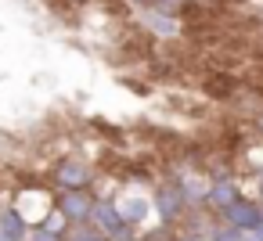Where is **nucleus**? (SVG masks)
<instances>
[{
  "instance_id": "nucleus-1",
  "label": "nucleus",
  "mask_w": 263,
  "mask_h": 241,
  "mask_svg": "<svg viewBox=\"0 0 263 241\" xmlns=\"http://www.w3.org/2000/svg\"><path fill=\"white\" fill-rule=\"evenodd\" d=\"M152 212H155V219L162 227H173V230L191 212V205H187V198H184V191H180V184L173 176H166V180H159L152 187Z\"/></svg>"
},
{
  "instance_id": "nucleus-2",
  "label": "nucleus",
  "mask_w": 263,
  "mask_h": 241,
  "mask_svg": "<svg viewBox=\"0 0 263 241\" xmlns=\"http://www.w3.org/2000/svg\"><path fill=\"white\" fill-rule=\"evenodd\" d=\"M98 198L94 187H80V191H54V212L62 223L69 227H80V223H90L94 219V209H98Z\"/></svg>"
},
{
  "instance_id": "nucleus-3",
  "label": "nucleus",
  "mask_w": 263,
  "mask_h": 241,
  "mask_svg": "<svg viewBox=\"0 0 263 241\" xmlns=\"http://www.w3.org/2000/svg\"><path fill=\"white\" fill-rule=\"evenodd\" d=\"M98 169L90 166V158L83 155H65L51 166V184L54 191H80V187H94Z\"/></svg>"
},
{
  "instance_id": "nucleus-4",
  "label": "nucleus",
  "mask_w": 263,
  "mask_h": 241,
  "mask_svg": "<svg viewBox=\"0 0 263 241\" xmlns=\"http://www.w3.org/2000/svg\"><path fill=\"white\" fill-rule=\"evenodd\" d=\"M108 241H123V237H130V234H137L126 219H123V212H119V202H112V198H98V209H94V219H90Z\"/></svg>"
},
{
  "instance_id": "nucleus-5",
  "label": "nucleus",
  "mask_w": 263,
  "mask_h": 241,
  "mask_svg": "<svg viewBox=\"0 0 263 241\" xmlns=\"http://www.w3.org/2000/svg\"><path fill=\"white\" fill-rule=\"evenodd\" d=\"M241 194H245V191H241V180H238L234 173H231V176H213V180H209V191H205V209L220 216V212H223L227 205H234Z\"/></svg>"
},
{
  "instance_id": "nucleus-6",
  "label": "nucleus",
  "mask_w": 263,
  "mask_h": 241,
  "mask_svg": "<svg viewBox=\"0 0 263 241\" xmlns=\"http://www.w3.org/2000/svg\"><path fill=\"white\" fill-rule=\"evenodd\" d=\"M220 219L223 223H231V227H238L241 234H249V230H256L259 223H263V205L256 202V198H238L234 205H227L223 212H220Z\"/></svg>"
},
{
  "instance_id": "nucleus-7",
  "label": "nucleus",
  "mask_w": 263,
  "mask_h": 241,
  "mask_svg": "<svg viewBox=\"0 0 263 241\" xmlns=\"http://www.w3.org/2000/svg\"><path fill=\"white\" fill-rule=\"evenodd\" d=\"M0 241H29V223L15 205L0 209Z\"/></svg>"
},
{
  "instance_id": "nucleus-8",
  "label": "nucleus",
  "mask_w": 263,
  "mask_h": 241,
  "mask_svg": "<svg viewBox=\"0 0 263 241\" xmlns=\"http://www.w3.org/2000/svg\"><path fill=\"white\" fill-rule=\"evenodd\" d=\"M119 212H123V219H126L134 230H144V223H148V216H152V198L126 194V198H119Z\"/></svg>"
},
{
  "instance_id": "nucleus-9",
  "label": "nucleus",
  "mask_w": 263,
  "mask_h": 241,
  "mask_svg": "<svg viewBox=\"0 0 263 241\" xmlns=\"http://www.w3.org/2000/svg\"><path fill=\"white\" fill-rule=\"evenodd\" d=\"M65 230H69V223H62V219H58V212H54L47 223L29 227V241H65Z\"/></svg>"
},
{
  "instance_id": "nucleus-10",
  "label": "nucleus",
  "mask_w": 263,
  "mask_h": 241,
  "mask_svg": "<svg viewBox=\"0 0 263 241\" xmlns=\"http://www.w3.org/2000/svg\"><path fill=\"white\" fill-rule=\"evenodd\" d=\"M205 241H245V234H241L238 227H231V223H223V219L216 216V223H213V230L205 234Z\"/></svg>"
},
{
  "instance_id": "nucleus-11",
  "label": "nucleus",
  "mask_w": 263,
  "mask_h": 241,
  "mask_svg": "<svg viewBox=\"0 0 263 241\" xmlns=\"http://www.w3.org/2000/svg\"><path fill=\"white\" fill-rule=\"evenodd\" d=\"M65 241H108L94 223H80V227H69L65 230Z\"/></svg>"
},
{
  "instance_id": "nucleus-12",
  "label": "nucleus",
  "mask_w": 263,
  "mask_h": 241,
  "mask_svg": "<svg viewBox=\"0 0 263 241\" xmlns=\"http://www.w3.org/2000/svg\"><path fill=\"white\" fill-rule=\"evenodd\" d=\"M252 184H256V187H252V198L263 205V173H256V176H252Z\"/></svg>"
},
{
  "instance_id": "nucleus-13",
  "label": "nucleus",
  "mask_w": 263,
  "mask_h": 241,
  "mask_svg": "<svg viewBox=\"0 0 263 241\" xmlns=\"http://www.w3.org/2000/svg\"><path fill=\"white\" fill-rule=\"evenodd\" d=\"M162 8H170V11H177V8H187V4H195V0H159Z\"/></svg>"
},
{
  "instance_id": "nucleus-14",
  "label": "nucleus",
  "mask_w": 263,
  "mask_h": 241,
  "mask_svg": "<svg viewBox=\"0 0 263 241\" xmlns=\"http://www.w3.org/2000/svg\"><path fill=\"white\" fill-rule=\"evenodd\" d=\"M245 241H263V223H259L256 230H249V234H245Z\"/></svg>"
},
{
  "instance_id": "nucleus-15",
  "label": "nucleus",
  "mask_w": 263,
  "mask_h": 241,
  "mask_svg": "<svg viewBox=\"0 0 263 241\" xmlns=\"http://www.w3.org/2000/svg\"><path fill=\"white\" fill-rule=\"evenodd\" d=\"M130 8H148V4H155V0H126Z\"/></svg>"
},
{
  "instance_id": "nucleus-16",
  "label": "nucleus",
  "mask_w": 263,
  "mask_h": 241,
  "mask_svg": "<svg viewBox=\"0 0 263 241\" xmlns=\"http://www.w3.org/2000/svg\"><path fill=\"white\" fill-rule=\"evenodd\" d=\"M173 241H198V237H191V234H177Z\"/></svg>"
},
{
  "instance_id": "nucleus-17",
  "label": "nucleus",
  "mask_w": 263,
  "mask_h": 241,
  "mask_svg": "<svg viewBox=\"0 0 263 241\" xmlns=\"http://www.w3.org/2000/svg\"><path fill=\"white\" fill-rule=\"evenodd\" d=\"M123 241H144V237H141V230H137V234H130V237H123Z\"/></svg>"
},
{
  "instance_id": "nucleus-18",
  "label": "nucleus",
  "mask_w": 263,
  "mask_h": 241,
  "mask_svg": "<svg viewBox=\"0 0 263 241\" xmlns=\"http://www.w3.org/2000/svg\"><path fill=\"white\" fill-rule=\"evenodd\" d=\"M72 4H87V0H72Z\"/></svg>"
},
{
  "instance_id": "nucleus-19",
  "label": "nucleus",
  "mask_w": 263,
  "mask_h": 241,
  "mask_svg": "<svg viewBox=\"0 0 263 241\" xmlns=\"http://www.w3.org/2000/svg\"><path fill=\"white\" fill-rule=\"evenodd\" d=\"M0 209H4V205H0Z\"/></svg>"
}]
</instances>
